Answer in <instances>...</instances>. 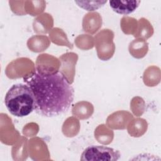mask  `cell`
<instances>
[{"instance_id": "2", "label": "cell", "mask_w": 161, "mask_h": 161, "mask_svg": "<svg viewBox=\"0 0 161 161\" xmlns=\"http://www.w3.org/2000/svg\"><path fill=\"white\" fill-rule=\"evenodd\" d=\"M4 104L14 116L25 117L35 110V99L30 87L25 83L13 84L7 91Z\"/></svg>"}, {"instance_id": "5", "label": "cell", "mask_w": 161, "mask_h": 161, "mask_svg": "<svg viewBox=\"0 0 161 161\" xmlns=\"http://www.w3.org/2000/svg\"><path fill=\"white\" fill-rule=\"evenodd\" d=\"M79 6L87 11H94L101 8L106 3L105 1H75Z\"/></svg>"}, {"instance_id": "3", "label": "cell", "mask_w": 161, "mask_h": 161, "mask_svg": "<svg viewBox=\"0 0 161 161\" xmlns=\"http://www.w3.org/2000/svg\"><path fill=\"white\" fill-rule=\"evenodd\" d=\"M121 157L119 150L104 145H91L82 153L80 160L86 161H116Z\"/></svg>"}, {"instance_id": "1", "label": "cell", "mask_w": 161, "mask_h": 161, "mask_svg": "<svg viewBox=\"0 0 161 161\" xmlns=\"http://www.w3.org/2000/svg\"><path fill=\"white\" fill-rule=\"evenodd\" d=\"M35 99V111L45 117H55L70 108L74 97V90L61 72L36 70L24 79Z\"/></svg>"}, {"instance_id": "4", "label": "cell", "mask_w": 161, "mask_h": 161, "mask_svg": "<svg viewBox=\"0 0 161 161\" xmlns=\"http://www.w3.org/2000/svg\"><path fill=\"white\" fill-rule=\"evenodd\" d=\"M109 6L118 14L127 15L134 12L139 6L140 1H110Z\"/></svg>"}]
</instances>
